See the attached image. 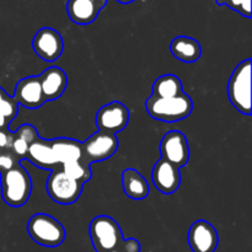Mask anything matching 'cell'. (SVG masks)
<instances>
[{"label":"cell","instance_id":"6da1fadb","mask_svg":"<svg viewBox=\"0 0 252 252\" xmlns=\"http://www.w3.org/2000/svg\"><path fill=\"white\" fill-rule=\"evenodd\" d=\"M149 116L161 122H179L186 120L192 112L193 102L187 94L182 93L174 97H154L150 96L145 102Z\"/></svg>","mask_w":252,"mask_h":252},{"label":"cell","instance_id":"7a4b0ae2","mask_svg":"<svg viewBox=\"0 0 252 252\" xmlns=\"http://www.w3.org/2000/svg\"><path fill=\"white\" fill-rule=\"evenodd\" d=\"M1 197L12 208L22 207L30 199L32 192V180L26 169L17 165L14 169L0 174Z\"/></svg>","mask_w":252,"mask_h":252},{"label":"cell","instance_id":"3957f363","mask_svg":"<svg viewBox=\"0 0 252 252\" xmlns=\"http://www.w3.org/2000/svg\"><path fill=\"white\" fill-rule=\"evenodd\" d=\"M27 231L32 240L44 248H58L65 240L66 231L61 221L46 213H37L27 223Z\"/></svg>","mask_w":252,"mask_h":252},{"label":"cell","instance_id":"277c9868","mask_svg":"<svg viewBox=\"0 0 252 252\" xmlns=\"http://www.w3.org/2000/svg\"><path fill=\"white\" fill-rule=\"evenodd\" d=\"M228 96L231 105L240 113L251 115V61L241 62L230 76Z\"/></svg>","mask_w":252,"mask_h":252},{"label":"cell","instance_id":"5b68a950","mask_svg":"<svg viewBox=\"0 0 252 252\" xmlns=\"http://www.w3.org/2000/svg\"><path fill=\"white\" fill-rule=\"evenodd\" d=\"M91 244L96 252H110L123 239L117 221L108 216H97L89 226Z\"/></svg>","mask_w":252,"mask_h":252},{"label":"cell","instance_id":"8992f818","mask_svg":"<svg viewBox=\"0 0 252 252\" xmlns=\"http://www.w3.org/2000/svg\"><path fill=\"white\" fill-rule=\"evenodd\" d=\"M84 184L69 177L62 169H53L47 180V192L59 204H71L79 199Z\"/></svg>","mask_w":252,"mask_h":252},{"label":"cell","instance_id":"52a82bcc","mask_svg":"<svg viewBox=\"0 0 252 252\" xmlns=\"http://www.w3.org/2000/svg\"><path fill=\"white\" fill-rule=\"evenodd\" d=\"M129 122V111L120 101H112L102 106L96 115V126L98 130L116 135L125 129Z\"/></svg>","mask_w":252,"mask_h":252},{"label":"cell","instance_id":"ba28073f","mask_svg":"<svg viewBox=\"0 0 252 252\" xmlns=\"http://www.w3.org/2000/svg\"><path fill=\"white\" fill-rule=\"evenodd\" d=\"M81 147L83 158L89 164H91L103 161L113 157L118 149V139L116 135L98 130L89 137L85 142L81 143Z\"/></svg>","mask_w":252,"mask_h":252},{"label":"cell","instance_id":"9c48e42d","mask_svg":"<svg viewBox=\"0 0 252 252\" xmlns=\"http://www.w3.org/2000/svg\"><path fill=\"white\" fill-rule=\"evenodd\" d=\"M161 159L181 169L189 160V148L186 135L180 130H171L162 137L160 142Z\"/></svg>","mask_w":252,"mask_h":252},{"label":"cell","instance_id":"30bf717a","mask_svg":"<svg viewBox=\"0 0 252 252\" xmlns=\"http://www.w3.org/2000/svg\"><path fill=\"white\" fill-rule=\"evenodd\" d=\"M32 48L41 59L54 62L63 53L64 42L58 31L52 27H42L32 39Z\"/></svg>","mask_w":252,"mask_h":252},{"label":"cell","instance_id":"8fae6325","mask_svg":"<svg viewBox=\"0 0 252 252\" xmlns=\"http://www.w3.org/2000/svg\"><path fill=\"white\" fill-rule=\"evenodd\" d=\"M187 239L192 252H216L218 248V233L207 220L194 221L189 228Z\"/></svg>","mask_w":252,"mask_h":252},{"label":"cell","instance_id":"7c38bea8","mask_svg":"<svg viewBox=\"0 0 252 252\" xmlns=\"http://www.w3.org/2000/svg\"><path fill=\"white\" fill-rule=\"evenodd\" d=\"M12 97L19 103V106H24L29 110H37V108L41 107L46 102V100H44L43 94H42L38 75H31L21 79L16 84L15 94Z\"/></svg>","mask_w":252,"mask_h":252},{"label":"cell","instance_id":"4fadbf2b","mask_svg":"<svg viewBox=\"0 0 252 252\" xmlns=\"http://www.w3.org/2000/svg\"><path fill=\"white\" fill-rule=\"evenodd\" d=\"M152 180L158 191L165 194H171L176 192L181 185L180 169L166 160L160 159L153 167Z\"/></svg>","mask_w":252,"mask_h":252},{"label":"cell","instance_id":"5bb4252c","mask_svg":"<svg viewBox=\"0 0 252 252\" xmlns=\"http://www.w3.org/2000/svg\"><path fill=\"white\" fill-rule=\"evenodd\" d=\"M38 78L46 101L58 100L68 86V75L59 66H49L42 71Z\"/></svg>","mask_w":252,"mask_h":252},{"label":"cell","instance_id":"9a60e30c","mask_svg":"<svg viewBox=\"0 0 252 252\" xmlns=\"http://www.w3.org/2000/svg\"><path fill=\"white\" fill-rule=\"evenodd\" d=\"M105 5L98 0H68L66 12L73 22L78 25H90L97 19Z\"/></svg>","mask_w":252,"mask_h":252},{"label":"cell","instance_id":"2e32d148","mask_svg":"<svg viewBox=\"0 0 252 252\" xmlns=\"http://www.w3.org/2000/svg\"><path fill=\"white\" fill-rule=\"evenodd\" d=\"M172 56L184 63H194L201 58L202 47L197 39L189 36H177L170 43Z\"/></svg>","mask_w":252,"mask_h":252},{"label":"cell","instance_id":"e0dca14e","mask_svg":"<svg viewBox=\"0 0 252 252\" xmlns=\"http://www.w3.org/2000/svg\"><path fill=\"white\" fill-rule=\"evenodd\" d=\"M25 159L30 160L32 164L41 169L53 170L56 169V165H58L52 149V142L42 138H38L30 145Z\"/></svg>","mask_w":252,"mask_h":252},{"label":"cell","instance_id":"ac0fdd59","mask_svg":"<svg viewBox=\"0 0 252 252\" xmlns=\"http://www.w3.org/2000/svg\"><path fill=\"white\" fill-rule=\"evenodd\" d=\"M125 193L134 201L145 199L149 194V184L135 169H126L121 176Z\"/></svg>","mask_w":252,"mask_h":252},{"label":"cell","instance_id":"d6986e66","mask_svg":"<svg viewBox=\"0 0 252 252\" xmlns=\"http://www.w3.org/2000/svg\"><path fill=\"white\" fill-rule=\"evenodd\" d=\"M52 149H53L54 158L57 164H69V162L78 161L83 159V147L81 142L70 138H57L51 140Z\"/></svg>","mask_w":252,"mask_h":252},{"label":"cell","instance_id":"ffe728a7","mask_svg":"<svg viewBox=\"0 0 252 252\" xmlns=\"http://www.w3.org/2000/svg\"><path fill=\"white\" fill-rule=\"evenodd\" d=\"M14 134L11 150L17 158L24 160L26 158L27 152H29L30 145L39 138L38 132L33 126L26 123V125L20 126L19 129L14 132Z\"/></svg>","mask_w":252,"mask_h":252},{"label":"cell","instance_id":"44dd1931","mask_svg":"<svg viewBox=\"0 0 252 252\" xmlns=\"http://www.w3.org/2000/svg\"><path fill=\"white\" fill-rule=\"evenodd\" d=\"M182 83L174 74L159 76L153 84L152 96L154 97H174L182 94Z\"/></svg>","mask_w":252,"mask_h":252},{"label":"cell","instance_id":"7402d4cb","mask_svg":"<svg viewBox=\"0 0 252 252\" xmlns=\"http://www.w3.org/2000/svg\"><path fill=\"white\" fill-rule=\"evenodd\" d=\"M62 170L68 175L71 179L76 180V181L81 182V184H85L93 176V172H91L90 164L86 161L85 159H80L78 161L69 162V164L62 165Z\"/></svg>","mask_w":252,"mask_h":252},{"label":"cell","instance_id":"603a6c76","mask_svg":"<svg viewBox=\"0 0 252 252\" xmlns=\"http://www.w3.org/2000/svg\"><path fill=\"white\" fill-rule=\"evenodd\" d=\"M0 112L11 122L19 113V103L12 96L7 95L2 88H0Z\"/></svg>","mask_w":252,"mask_h":252},{"label":"cell","instance_id":"cb8c5ba5","mask_svg":"<svg viewBox=\"0 0 252 252\" xmlns=\"http://www.w3.org/2000/svg\"><path fill=\"white\" fill-rule=\"evenodd\" d=\"M218 5H226L234 11L239 12L243 16L251 17V0H217Z\"/></svg>","mask_w":252,"mask_h":252},{"label":"cell","instance_id":"d4e9b609","mask_svg":"<svg viewBox=\"0 0 252 252\" xmlns=\"http://www.w3.org/2000/svg\"><path fill=\"white\" fill-rule=\"evenodd\" d=\"M22 160L14 154L12 150H1L0 152V174L6 172L20 165Z\"/></svg>","mask_w":252,"mask_h":252},{"label":"cell","instance_id":"484cf974","mask_svg":"<svg viewBox=\"0 0 252 252\" xmlns=\"http://www.w3.org/2000/svg\"><path fill=\"white\" fill-rule=\"evenodd\" d=\"M110 252H140V244L137 239L123 238L118 245Z\"/></svg>","mask_w":252,"mask_h":252},{"label":"cell","instance_id":"4316f807","mask_svg":"<svg viewBox=\"0 0 252 252\" xmlns=\"http://www.w3.org/2000/svg\"><path fill=\"white\" fill-rule=\"evenodd\" d=\"M14 132L9 128L0 129V149L1 150H11L12 140H14Z\"/></svg>","mask_w":252,"mask_h":252},{"label":"cell","instance_id":"83f0119b","mask_svg":"<svg viewBox=\"0 0 252 252\" xmlns=\"http://www.w3.org/2000/svg\"><path fill=\"white\" fill-rule=\"evenodd\" d=\"M10 121L7 120L6 117H5L4 115H2L1 112H0V129H4V128H9L10 126Z\"/></svg>","mask_w":252,"mask_h":252},{"label":"cell","instance_id":"f1b7e54d","mask_svg":"<svg viewBox=\"0 0 252 252\" xmlns=\"http://www.w3.org/2000/svg\"><path fill=\"white\" fill-rule=\"evenodd\" d=\"M118 2H121V4H130V2H133L134 0H117Z\"/></svg>","mask_w":252,"mask_h":252},{"label":"cell","instance_id":"f546056e","mask_svg":"<svg viewBox=\"0 0 252 252\" xmlns=\"http://www.w3.org/2000/svg\"><path fill=\"white\" fill-rule=\"evenodd\" d=\"M98 1H100L102 5H106V2H107V0H98Z\"/></svg>","mask_w":252,"mask_h":252}]
</instances>
